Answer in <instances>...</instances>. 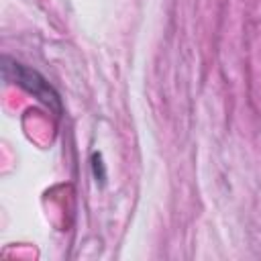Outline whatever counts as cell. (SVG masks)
Instances as JSON below:
<instances>
[{
  "mask_svg": "<svg viewBox=\"0 0 261 261\" xmlns=\"http://www.w3.org/2000/svg\"><path fill=\"white\" fill-rule=\"evenodd\" d=\"M4 77L16 86H20L22 90L31 92L35 98H39L43 104H47L55 114H61V100H59V94L51 88V84L35 69L10 59V57H4Z\"/></svg>",
  "mask_w": 261,
  "mask_h": 261,
  "instance_id": "cell-1",
  "label": "cell"
}]
</instances>
